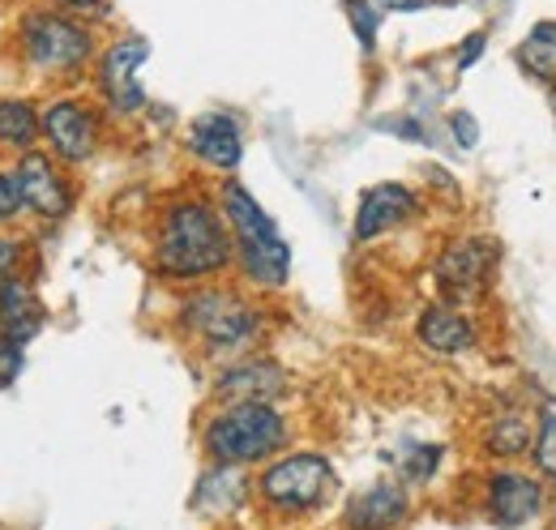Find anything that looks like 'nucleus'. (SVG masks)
Masks as SVG:
<instances>
[{"instance_id":"nucleus-1","label":"nucleus","mask_w":556,"mask_h":530,"mask_svg":"<svg viewBox=\"0 0 556 530\" xmlns=\"http://www.w3.org/2000/svg\"><path fill=\"white\" fill-rule=\"evenodd\" d=\"M236 253V236H227L223 218L206 201H180L163 214L154 265L167 278H206L218 274Z\"/></svg>"},{"instance_id":"nucleus-2","label":"nucleus","mask_w":556,"mask_h":530,"mask_svg":"<svg viewBox=\"0 0 556 530\" xmlns=\"http://www.w3.org/2000/svg\"><path fill=\"white\" fill-rule=\"evenodd\" d=\"M223 214L231 223V236H236V253L244 274L257 282V287H282L291 278V249L282 240V231L275 227V218L257 205V198L227 180L223 185Z\"/></svg>"},{"instance_id":"nucleus-3","label":"nucleus","mask_w":556,"mask_h":530,"mask_svg":"<svg viewBox=\"0 0 556 530\" xmlns=\"http://www.w3.org/2000/svg\"><path fill=\"white\" fill-rule=\"evenodd\" d=\"M287 441V424L270 402H231L206 424V450L214 463L249 466L270 458Z\"/></svg>"},{"instance_id":"nucleus-4","label":"nucleus","mask_w":556,"mask_h":530,"mask_svg":"<svg viewBox=\"0 0 556 530\" xmlns=\"http://www.w3.org/2000/svg\"><path fill=\"white\" fill-rule=\"evenodd\" d=\"M185 326L206 342L210 351H231V346H244L253 342L262 330V317L257 308H249L240 295L231 291H198L185 300Z\"/></svg>"},{"instance_id":"nucleus-5","label":"nucleus","mask_w":556,"mask_h":530,"mask_svg":"<svg viewBox=\"0 0 556 530\" xmlns=\"http://www.w3.org/2000/svg\"><path fill=\"white\" fill-rule=\"evenodd\" d=\"M334 492V466L317 454H291L278 458L266 475H262V496L282 509V514H304L326 505V496Z\"/></svg>"},{"instance_id":"nucleus-6","label":"nucleus","mask_w":556,"mask_h":530,"mask_svg":"<svg viewBox=\"0 0 556 530\" xmlns=\"http://www.w3.org/2000/svg\"><path fill=\"white\" fill-rule=\"evenodd\" d=\"M22 48L30 56V65L43 68V73H70V68H81L90 61L94 43L86 35V26H77L61 13H30L22 22Z\"/></svg>"},{"instance_id":"nucleus-7","label":"nucleus","mask_w":556,"mask_h":530,"mask_svg":"<svg viewBox=\"0 0 556 530\" xmlns=\"http://www.w3.org/2000/svg\"><path fill=\"white\" fill-rule=\"evenodd\" d=\"M496 265H501L496 240H484V236L450 240L445 253L437 257V287L454 304H476L488 287H492Z\"/></svg>"},{"instance_id":"nucleus-8","label":"nucleus","mask_w":556,"mask_h":530,"mask_svg":"<svg viewBox=\"0 0 556 530\" xmlns=\"http://www.w3.org/2000/svg\"><path fill=\"white\" fill-rule=\"evenodd\" d=\"M146 56H150V43L141 35H125V39H116L108 48V56L99 65V86H103V94H108V103L116 112L134 116V112L146 108V90L138 81V68L146 65Z\"/></svg>"},{"instance_id":"nucleus-9","label":"nucleus","mask_w":556,"mask_h":530,"mask_svg":"<svg viewBox=\"0 0 556 530\" xmlns=\"http://www.w3.org/2000/svg\"><path fill=\"white\" fill-rule=\"evenodd\" d=\"M544 505V488L535 483V475H522V470H496L488 479V518L496 527L518 530L527 527Z\"/></svg>"},{"instance_id":"nucleus-10","label":"nucleus","mask_w":556,"mask_h":530,"mask_svg":"<svg viewBox=\"0 0 556 530\" xmlns=\"http://www.w3.org/2000/svg\"><path fill=\"white\" fill-rule=\"evenodd\" d=\"M43 132L52 141V150L65 159V163H86L99 146V121L86 103H73V99H61L43 112Z\"/></svg>"},{"instance_id":"nucleus-11","label":"nucleus","mask_w":556,"mask_h":530,"mask_svg":"<svg viewBox=\"0 0 556 530\" xmlns=\"http://www.w3.org/2000/svg\"><path fill=\"white\" fill-rule=\"evenodd\" d=\"M416 214H419V198L407 185H372L359 198V210H355V240L368 244V240L403 227Z\"/></svg>"},{"instance_id":"nucleus-12","label":"nucleus","mask_w":556,"mask_h":530,"mask_svg":"<svg viewBox=\"0 0 556 530\" xmlns=\"http://www.w3.org/2000/svg\"><path fill=\"white\" fill-rule=\"evenodd\" d=\"M13 180H17V193H22V205L43 214V218H61L70 214V185L61 180V172L43 159V154H26L17 167H13Z\"/></svg>"},{"instance_id":"nucleus-13","label":"nucleus","mask_w":556,"mask_h":530,"mask_svg":"<svg viewBox=\"0 0 556 530\" xmlns=\"http://www.w3.org/2000/svg\"><path fill=\"white\" fill-rule=\"evenodd\" d=\"M189 150L218 167V172H231L240 167V154H244V137H240V125L227 116V112H206L189 125Z\"/></svg>"},{"instance_id":"nucleus-14","label":"nucleus","mask_w":556,"mask_h":530,"mask_svg":"<svg viewBox=\"0 0 556 530\" xmlns=\"http://www.w3.org/2000/svg\"><path fill=\"white\" fill-rule=\"evenodd\" d=\"M416 338L432 355H467L476 346V326L450 304H428L416 321Z\"/></svg>"},{"instance_id":"nucleus-15","label":"nucleus","mask_w":556,"mask_h":530,"mask_svg":"<svg viewBox=\"0 0 556 530\" xmlns=\"http://www.w3.org/2000/svg\"><path fill=\"white\" fill-rule=\"evenodd\" d=\"M282 390H287V373L270 359H244L218 377V398L227 402H275Z\"/></svg>"},{"instance_id":"nucleus-16","label":"nucleus","mask_w":556,"mask_h":530,"mask_svg":"<svg viewBox=\"0 0 556 530\" xmlns=\"http://www.w3.org/2000/svg\"><path fill=\"white\" fill-rule=\"evenodd\" d=\"M407 518V492L399 483H372L348 505V530H399Z\"/></svg>"},{"instance_id":"nucleus-17","label":"nucleus","mask_w":556,"mask_h":530,"mask_svg":"<svg viewBox=\"0 0 556 530\" xmlns=\"http://www.w3.org/2000/svg\"><path fill=\"white\" fill-rule=\"evenodd\" d=\"M39 326H43V308H39L35 291L22 278H4L0 282V333L26 342Z\"/></svg>"},{"instance_id":"nucleus-18","label":"nucleus","mask_w":556,"mask_h":530,"mask_svg":"<svg viewBox=\"0 0 556 530\" xmlns=\"http://www.w3.org/2000/svg\"><path fill=\"white\" fill-rule=\"evenodd\" d=\"M244 496H249V479L240 475V466L218 463V470H210L206 479L198 483V496H193V505H198L202 514H214V518H223V514L240 509V501H244Z\"/></svg>"},{"instance_id":"nucleus-19","label":"nucleus","mask_w":556,"mask_h":530,"mask_svg":"<svg viewBox=\"0 0 556 530\" xmlns=\"http://www.w3.org/2000/svg\"><path fill=\"white\" fill-rule=\"evenodd\" d=\"M514 61H518V68H522L531 81L556 86V17L535 22V26L527 30V39L518 43Z\"/></svg>"},{"instance_id":"nucleus-20","label":"nucleus","mask_w":556,"mask_h":530,"mask_svg":"<svg viewBox=\"0 0 556 530\" xmlns=\"http://www.w3.org/2000/svg\"><path fill=\"white\" fill-rule=\"evenodd\" d=\"M531 445H535V428H531L527 415L505 411V415L492 419V428H488V454L518 458V454H531Z\"/></svg>"},{"instance_id":"nucleus-21","label":"nucleus","mask_w":556,"mask_h":530,"mask_svg":"<svg viewBox=\"0 0 556 530\" xmlns=\"http://www.w3.org/2000/svg\"><path fill=\"white\" fill-rule=\"evenodd\" d=\"M39 125H43V121L30 112V103H22V99H4V103H0V141H4V146L30 150L35 137H39Z\"/></svg>"},{"instance_id":"nucleus-22","label":"nucleus","mask_w":556,"mask_h":530,"mask_svg":"<svg viewBox=\"0 0 556 530\" xmlns=\"http://www.w3.org/2000/svg\"><path fill=\"white\" fill-rule=\"evenodd\" d=\"M531 454H535L540 475L556 479V406H544L535 415V445H531Z\"/></svg>"},{"instance_id":"nucleus-23","label":"nucleus","mask_w":556,"mask_h":530,"mask_svg":"<svg viewBox=\"0 0 556 530\" xmlns=\"http://www.w3.org/2000/svg\"><path fill=\"white\" fill-rule=\"evenodd\" d=\"M348 17L355 26V39L364 43V52H372V43H377V9H372V0H348Z\"/></svg>"},{"instance_id":"nucleus-24","label":"nucleus","mask_w":556,"mask_h":530,"mask_svg":"<svg viewBox=\"0 0 556 530\" xmlns=\"http://www.w3.org/2000/svg\"><path fill=\"white\" fill-rule=\"evenodd\" d=\"M437 463H441V450H437V445H424V450H416V458L403 466V475H407L412 483H419V479H428V475L437 470Z\"/></svg>"},{"instance_id":"nucleus-25","label":"nucleus","mask_w":556,"mask_h":530,"mask_svg":"<svg viewBox=\"0 0 556 530\" xmlns=\"http://www.w3.org/2000/svg\"><path fill=\"white\" fill-rule=\"evenodd\" d=\"M22 368V342L17 338H0V386L13 381Z\"/></svg>"},{"instance_id":"nucleus-26","label":"nucleus","mask_w":556,"mask_h":530,"mask_svg":"<svg viewBox=\"0 0 556 530\" xmlns=\"http://www.w3.org/2000/svg\"><path fill=\"white\" fill-rule=\"evenodd\" d=\"M450 129H454V137H458V146H463V150H476V146H480V125H476V116L458 112V116L450 121Z\"/></svg>"},{"instance_id":"nucleus-27","label":"nucleus","mask_w":556,"mask_h":530,"mask_svg":"<svg viewBox=\"0 0 556 530\" xmlns=\"http://www.w3.org/2000/svg\"><path fill=\"white\" fill-rule=\"evenodd\" d=\"M17 210H22V193H17V180H13V172H9V176H0V223L13 218Z\"/></svg>"},{"instance_id":"nucleus-28","label":"nucleus","mask_w":556,"mask_h":530,"mask_svg":"<svg viewBox=\"0 0 556 530\" xmlns=\"http://www.w3.org/2000/svg\"><path fill=\"white\" fill-rule=\"evenodd\" d=\"M484 48H488V35H484V30H476V35H467V43L458 48V73H467V68L476 65V61L484 56Z\"/></svg>"},{"instance_id":"nucleus-29","label":"nucleus","mask_w":556,"mask_h":530,"mask_svg":"<svg viewBox=\"0 0 556 530\" xmlns=\"http://www.w3.org/2000/svg\"><path fill=\"white\" fill-rule=\"evenodd\" d=\"M56 4L70 9V13H86V17H108V13H112L108 0H56Z\"/></svg>"},{"instance_id":"nucleus-30","label":"nucleus","mask_w":556,"mask_h":530,"mask_svg":"<svg viewBox=\"0 0 556 530\" xmlns=\"http://www.w3.org/2000/svg\"><path fill=\"white\" fill-rule=\"evenodd\" d=\"M13 265H17V244L13 240H0V282L13 274Z\"/></svg>"},{"instance_id":"nucleus-31","label":"nucleus","mask_w":556,"mask_h":530,"mask_svg":"<svg viewBox=\"0 0 556 530\" xmlns=\"http://www.w3.org/2000/svg\"><path fill=\"white\" fill-rule=\"evenodd\" d=\"M377 4H386V9H399V13H416V9H424L428 0H377Z\"/></svg>"},{"instance_id":"nucleus-32","label":"nucleus","mask_w":556,"mask_h":530,"mask_svg":"<svg viewBox=\"0 0 556 530\" xmlns=\"http://www.w3.org/2000/svg\"><path fill=\"white\" fill-rule=\"evenodd\" d=\"M548 90H553V112H556V86H548Z\"/></svg>"}]
</instances>
